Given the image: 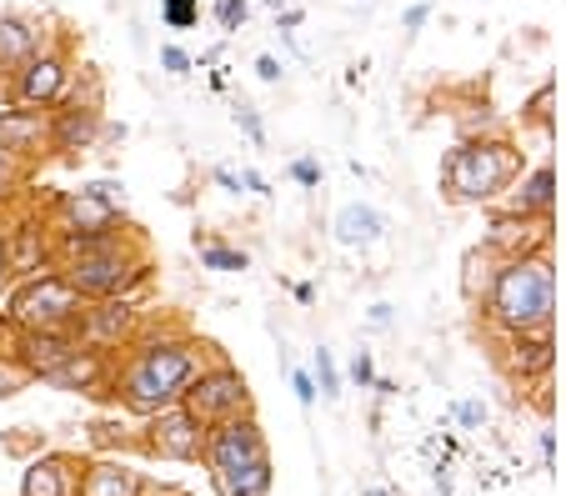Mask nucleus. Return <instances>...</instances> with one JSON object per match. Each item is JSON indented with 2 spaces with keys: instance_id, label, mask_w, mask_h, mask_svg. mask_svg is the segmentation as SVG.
Returning a JSON list of instances; mask_svg holds the SVG:
<instances>
[{
  "instance_id": "obj_1",
  "label": "nucleus",
  "mask_w": 566,
  "mask_h": 496,
  "mask_svg": "<svg viewBox=\"0 0 566 496\" xmlns=\"http://www.w3.org/2000/svg\"><path fill=\"white\" fill-rule=\"evenodd\" d=\"M201 456L211 461V481H216L221 496H266L271 491L266 436H261V426L251 416H236V421L211 426Z\"/></svg>"
},
{
  "instance_id": "obj_2",
  "label": "nucleus",
  "mask_w": 566,
  "mask_h": 496,
  "mask_svg": "<svg viewBox=\"0 0 566 496\" xmlns=\"http://www.w3.org/2000/svg\"><path fill=\"white\" fill-rule=\"evenodd\" d=\"M491 311L501 326L511 331H546L551 321V266L546 261H511L501 276H496V291H491Z\"/></svg>"
},
{
  "instance_id": "obj_3",
  "label": "nucleus",
  "mask_w": 566,
  "mask_h": 496,
  "mask_svg": "<svg viewBox=\"0 0 566 496\" xmlns=\"http://www.w3.org/2000/svg\"><path fill=\"white\" fill-rule=\"evenodd\" d=\"M191 376H196L191 351H181V346L141 351L136 366L126 371V401H131L136 411H161V406H171L176 396H186Z\"/></svg>"
},
{
  "instance_id": "obj_4",
  "label": "nucleus",
  "mask_w": 566,
  "mask_h": 496,
  "mask_svg": "<svg viewBox=\"0 0 566 496\" xmlns=\"http://www.w3.org/2000/svg\"><path fill=\"white\" fill-rule=\"evenodd\" d=\"M511 151L506 146H461L451 151L446 161V191L456 201H481V196H496L511 176Z\"/></svg>"
},
{
  "instance_id": "obj_5",
  "label": "nucleus",
  "mask_w": 566,
  "mask_h": 496,
  "mask_svg": "<svg viewBox=\"0 0 566 496\" xmlns=\"http://www.w3.org/2000/svg\"><path fill=\"white\" fill-rule=\"evenodd\" d=\"M251 406L246 396V381L231 376V371H216V376H201L196 386H186V416H196L201 426H221V421H236L241 411Z\"/></svg>"
},
{
  "instance_id": "obj_6",
  "label": "nucleus",
  "mask_w": 566,
  "mask_h": 496,
  "mask_svg": "<svg viewBox=\"0 0 566 496\" xmlns=\"http://www.w3.org/2000/svg\"><path fill=\"white\" fill-rule=\"evenodd\" d=\"M71 311H76V286H66V281H36V286H26L11 301V316L21 326H31V331H51Z\"/></svg>"
},
{
  "instance_id": "obj_7",
  "label": "nucleus",
  "mask_w": 566,
  "mask_h": 496,
  "mask_svg": "<svg viewBox=\"0 0 566 496\" xmlns=\"http://www.w3.org/2000/svg\"><path fill=\"white\" fill-rule=\"evenodd\" d=\"M151 451L166 456V461H196L206 451V426L196 416H186L181 406L176 411H161L156 426H151Z\"/></svg>"
},
{
  "instance_id": "obj_8",
  "label": "nucleus",
  "mask_w": 566,
  "mask_h": 496,
  "mask_svg": "<svg viewBox=\"0 0 566 496\" xmlns=\"http://www.w3.org/2000/svg\"><path fill=\"white\" fill-rule=\"evenodd\" d=\"M76 496H141V476H136L131 466L96 461V466H86V476L76 481Z\"/></svg>"
},
{
  "instance_id": "obj_9",
  "label": "nucleus",
  "mask_w": 566,
  "mask_h": 496,
  "mask_svg": "<svg viewBox=\"0 0 566 496\" xmlns=\"http://www.w3.org/2000/svg\"><path fill=\"white\" fill-rule=\"evenodd\" d=\"M21 496H76V471L66 456H41L26 481H21Z\"/></svg>"
},
{
  "instance_id": "obj_10",
  "label": "nucleus",
  "mask_w": 566,
  "mask_h": 496,
  "mask_svg": "<svg viewBox=\"0 0 566 496\" xmlns=\"http://www.w3.org/2000/svg\"><path fill=\"white\" fill-rule=\"evenodd\" d=\"M126 266H121V256H91V261H81L76 266V286L81 291H116V286H126Z\"/></svg>"
},
{
  "instance_id": "obj_11",
  "label": "nucleus",
  "mask_w": 566,
  "mask_h": 496,
  "mask_svg": "<svg viewBox=\"0 0 566 496\" xmlns=\"http://www.w3.org/2000/svg\"><path fill=\"white\" fill-rule=\"evenodd\" d=\"M66 356H76V351H71L61 336H51V331H31V336H26V361H31V371L46 376V371H56Z\"/></svg>"
},
{
  "instance_id": "obj_12",
  "label": "nucleus",
  "mask_w": 566,
  "mask_h": 496,
  "mask_svg": "<svg viewBox=\"0 0 566 496\" xmlns=\"http://www.w3.org/2000/svg\"><path fill=\"white\" fill-rule=\"evenodd\" d=\"M336 236H341L346 246H356V241H376V236H381V216H376L371 206H346V211L336 216Z\"/></svg>"
},
{
  "instance_id": "obj_13",
  "label": "nucleus",
  "mask_w": 566,
  "mask_h": 496,
  "mask_svg": "<svg viewBox=\"0 0 566 496\" xmlns=\"http://www.w3.org/2000/svg\"><path fill=\"white\" fill-rule=\"evenodd\" d=\"M61 81H66L61 61H36V66L26 71V81H21V96H26V101H51V96L61 91Z\"/></svg>"
},
{
  "instance_id": "obj_14",
  "label": "nucleus",
  "mask_w": 566,
  "mask_h": 496,
  "mask_svg": "<svg viewBox=\"0 0 566 496\" xmlns=\"http://www.w3.org/2000/svg\"><path fill=\"white\" fill-rule=\"evenodd\" d=\"M71 216H76V226L101 231V226H111V221H116V201H106V196L86 191V196H76V201H71Z\"/></svg>"
},
{
  "instance_id": "obj_15",
  "label": "nucleus",
  "mask_w": 566,
  "mask_h": 496,
  "mask_svg": "<svg viewBox=\"0 0 566 496\" xmlns=\"http://www.w3.org/2000/svg\"><path fill=\"white\" fill-rule=\"evenodd\" d=\"M41 381H56V386H91V381H96V361L76 351V356H66L56 371H46Z\"/></svg>"
},
{
  "instance_id": "obj_16",
  "label": "nucleus",
  "mask_w": 566,
  "mask_h": 496,
  "mask_svg": "<svg viewBox=\"0 0 566 496\" xmlns=\"http://www.w3.org/2000/svg\"><path fill=\"white\" fill-rule=\"evenodd\" d=\"M551 366V341H546V331L541 336H521L516 341V371H546Z\"/></svg>"
},
{
  "instance_id": "obj_17",
  "label": "nucleus",
  "mask_w": 566,
  "mask_h": 496,
  "mask_svg": "<svg viewBox=\"0 0 566 496\" xmlns=\"http://www.w3.org/2000/svg\"><path fill=\"white\" fill-rule=\"evenodd\" d=\"M551 206V166H541L531 181H526V196L516 201V211H546Z\"/></svg>"
},
{
  "instance_id": "obj_18",
  "label": "nucleus",
  "mask_w": 566,
  "mask_h": 496,
  "mask_svg": "<svg viewBox=\"0 0 566 496\" xmlns=\"http://www.w3.org/2000/svg\"><path fill=\"white\" fill-rule=\"evenodd\" d=\"M36 46V36L21 21H0V56H26Z\"/></svg>"
},
{
  "instance_id": "obj_19",
  "label": "nucleus",
  "mask_w": 566,
  "mask_h": 496,
  "mask_svg": "<svg viewBox=\"0 0 566 496\" xmlns=\"http://www.w3.org/2000/svg\"><path fill=\"white\" fill-rule=\"evenodd\" d=\"M91 131H96V116H91V111H71V116H66V126H61V141H66V146H76V141H86Z\"/></svg>"
},
{
  "instance_id": "obj_20",
  "label": "nucleus",
  "mask_w": 566,
  "mask_h": 496,
  "mask_svg": "<svg viewBox=\"0 0 566 496\" xmlns=\"http://www.w3.org/2000/svg\"><path fill=\"white\" fill-rule=\"evenodd\" d=\"M161 16H166V26L186 31V26H196V0H166Z\"/></svg>"
},
{
  "instance_id": "obj_21",
  "label": "nucleus",
  "mask_w": 566,
  "mask_h": 496,
  "mask_svg": "<svg viewBox=\"0 0 566 496\" xmlns=\"http://www.w3.org/2000/svg\"><path fill=\"white\" fill-rule=\"evenodd\" d=\"M206 266H216V271H246V256H241V251H221V246H206Z\"/></svg>"
},
{
  "instance_id": "obj_22",
  "label": "nucleus",
  "mask_w": 566,
  "mask_h": 496,
  "mask_svg": "<svg viewBox=\"0 0 566 496\" xmlns=\"http://www.w3.org/2000/svg\"><path fill=\"white\" fill-rule=\"evenodd\" d=\"M316 371H321V391L326 396H341V381H336V366H331L326 351H316Z\"/></svg>"
},
{
  "instance_id": "obj_23",
  "label": "nucleus",
  "mask_w": 566,
  "mask_h": 496,
  "mask_svg": "<svg viewBox=\"0 0 566 496\" xmlns=\"http://www.w3.org/2000/svg\"><path fill=\"white\" fill-rule=\"evenodd\" d=\"M126 326V306H106V316H96V331L101 336H116Z\"/></svg>"
},
{
  "instance_id": "obj_24",
  "label": "nucleus",
  "mask_w": 566,
  "mask_h": 496,
  "mask_svg": "<svg viewBox=\"0 0 566 496\" xmlns=\"http://www.w3.org/2000/svg\"><path fill=\"white\" fill-rule=\"evenodd\" d=\"M351 376H356V386H371V381H376V371H371V351H356V356H351Z\"/></svg>"
},
{
  "instance_id": "obj_25",
  "label": "nucleus",
  "mask_w": 566,
  "mask_h": 496,
  "mask_svg": "<svg viewBox=\"0 0 566 496\" xmlns=\"http://www.w3.org/2000/svg\"><path fill=\"white\" fill-rule=\"evenodd\" d=\"M216 16H221V26H226V31H236V26H241V16H246V6H241V0H221Z\"/></svg>"
},
{
  "instance_id": "obj_26",
  "label": "nucleus",
  "mask_w": 566,
  "mask_h": 496,
  "mask_svg": "<svg viewBox=\"0 0 566 496\" xmlns=\"http://www.w3.org/2000/svg\"><path fill=\"white\" fill-rule=\"evenodd\" d=\"M36 131V121H0V136H6V141H26Z\"/></svg>"
},
{
  "instance_id": "obj_27",
  "label": "nucleus",
  "mask_w": 566,
  "mask_h": 496,
  "mask_svg": "<svg viewBox=\"0 0 566 496\" xmlns=\"http://www.w3.org/2000/svg\"><path fill=\"white\" fill-rule=\"evenodd\" d=\"M161 61H166V71H176V76H186V66H191L176 46H166V51H161Z\"/></svg>"
},
{
  "instance_id": "obj_28",
  "label": "nucleus",
  "mask_w": 566,
  "mask_h": 496,
  "mask_svg": "<svg viewBox=\"0 0 566 496\" xmlns=\"http://www.w3.org/2000/svg\"><path fill=\"white\" fill-rule=\"evenodd\" d=\"M296 396H301V406H311V401H316V386H311V376H306V371H296Z\"/></svg>"
},
{
  "instance_id": "obj_29",
  "label": "nucleus",
  "mask_w": 566,
  "mask_h": 496,
  "mask_svg": "<svg viewBox=\"0 0 566 496\" xmlns=\"http://www.w3.org/2000/svg\"><path fill=\"white\" fill-rule=\"evenodd\" d=\"M296 181H306V186H316V181H321V171H316L311 161H296Z\"/></svg>"
},
{
  "instance_id": "obj_30",
  "label": "nucleus",
  "mask_w": 566,
  "mask_h": 496,
  "mask_svg": "<svg viewBox=\"0 0 566 496\" xmlns=\"http://www.w3.org/2000/svg\"><path fill=\"white\" fill-rule=\"evenodd\" d=\"M11 391H16V371L0 366V396H11Z\"/></svg>"
},
{
  "instance_id": "obj_31",
  "label": "nucleus",
  "mask_w": 566,
  "mask_h": 496,
  "mask_svg": "<svg viewBox=\"0 0 566 496\" xmlns=\"http://www.w3.org/2000/svg\"><path fill=\"white\" fill-rule=\"evenodd\" d=\"M256 71H261V76H266V81H276V76H281V66H276V61H271V56H261V61H256Z\"/></svg>"
},
{
  "instance_id": "obj_32",
  "label": "nucleus",
  "mask_w": 566,
  "mask_h": 496,
  "mask_svg": "<svg viewBox=\"0 0 566 496\" xmlns=\"http://www.w3.org/2000/svg\"><path fill=\"white\" fill-rule=\"evenodd\" d=\"M461 421H466V426H476V421H481V406H476V401H466V406H461Z\"/></svg>"
},
{
  "instance_id": "obj_33",
  "label": "nucleus",
  "mask_w": 566,
  "mask_h": 496,
  "mask_svg": "<svg viewBox=\"0 0 566 496\" xmlns=\"http://www.w3.org/2000/svg\"><path fill=\"white\" fill-rule=\"evenodd\" d=\"M366 496H386V486H371V491H366Z\"/></svg>"
},
{
  "instance_id": "obj_34",
  "label": "nucleus",
  "mask_w": 566,
  "mask_h": 496,
  "mask_svg": "<svg viewBox=\"0 0 566 496\" xmlns=\"http://www.w3.org/2000/svg\"><path fill=\"white\" fill-rule=\"evenodd\" d=\"M0 276H6V251H0Z\"/></svg>"
}]
</instances>
